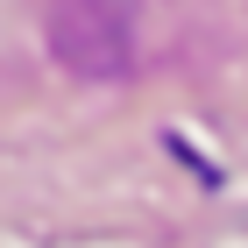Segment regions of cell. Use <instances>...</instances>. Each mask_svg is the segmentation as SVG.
Listing matches in <instances>:
<instances>
[{
	"label": "cell",
	"mask_w": 248,
	"mask_h": 248,
	"mask_svg": "<svg viewBox=\"0 0 248 248\" xmlns=\"http://www.w3.org/2000/svg\"><path fill=\"white\" fill-rule=\"evenodd\" d=\"M50 43L85 78H121L135 64V0H50Z\"/></svg>",
	"instance_id": "1"
}]
</instances>
